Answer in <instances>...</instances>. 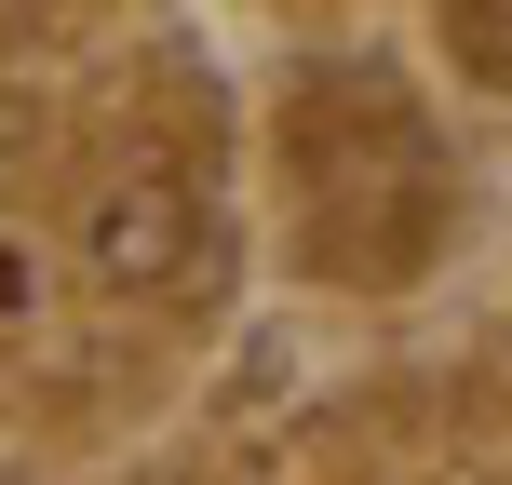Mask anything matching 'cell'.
<instances>
[{"label": "cell", "mask_w": 512, "mask_h": 485, "mask_svg": "<svg viewBox=\"0 0 512 485\" xmlns=\"http://www.w3.org/2000/svg\"><path fill=\"white\" fill-rule=\"evenodd\" d=\"M81 256H95V283H122V297H176V283L203 270V203H189L176 176H108L95 203H81Z\"/></svg>", "instance_id": "cell-1"}]
</instances>
